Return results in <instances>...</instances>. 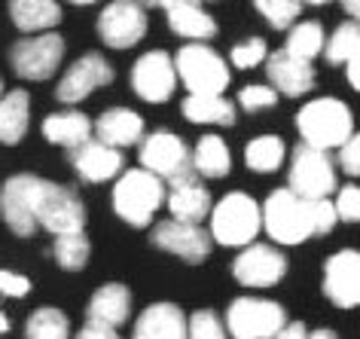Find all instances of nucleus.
I'll use <instances>...</instances> for the list:
<instances>
[{
  "mask_svg": "<svg viewBox=\"0 0 360 339\" xmlns=\"http://www.w3.org/2000/svg\"><path fill=\"white\" fill-rule=\"evenodd\" d=\"M95 141L113 147V150H122V147H131V144H141L143 138V120L131 107H110L104 110L101 117L95 120Z\"/></svg>",
  "mask_w": 360,
  "mask_h": 339,
  "instance_id": "obj_21",
  "label": "nucleus"
},
{
  "mask_svg": "<svg viewBox=\"0 0 360 339\" xmlns=\"http://www.w3.org/2000/svg\"><path fill=\"white\" fill-rule=\"evenodd\" d=\"M266 74H269V83L278 95H287V98H296V95H305L314 89V68L311 61H302L290 56V52L278 49L272 56H266Z\"/></svg>",
  "mask_w": 360,
  "mask_h": 339,
  "instance_id": "obj_19",
  "label": "nucleus"
},
{
  "mask_svg": "<svg viewBox=\"0 0 360 339\" xmlns=\"http://www.w3.org/2000/svg\"><path fill=\"white\" fill-rule=\"evenodd\" d=\"M296 129L302 135V144L336 150L354 135V117L339 98H314L296 113Z\"/></svg>",
  "mask_w": 360,
  "mask_h": 339,
  "instance_id": "obj_3",
  "label": "nucleus"
},
{
  "mask_svg": "<svg viewBox=\"0 0 360 339\" xmlns=\"http://www.w3.org/2000/svg\"><path fill=\"white\" fill-rule=\"evenodd\" d=\"M300 4L305 6V4H311V6H323V4H330V0H300Z\"/></svg>",
  "mask_w": 360,
  "mask_h": 339,
  "instance_id": "obj_50",
  "label": "nucleus"
},
{
  "mask_svg": "<svg viewBox=\"0 0 360 339\" xmlns=\"http://www.w3.org/2000/svg\"><path fill=\"white\" fill-rule=\"evenodd\" d=\"M269 56V49H266V40L263 37H248V40H241L232 46L229 52V61L236 68L241 70H250V68H257V65H263Z\"/></svg>",
  "mask_w": 360,
  "mask_h": 339,
  "instance_id": "obj_37",
  "label": "nucleus"
},
{
  "mask_svg": "<svg viewBox=\"0 0 360 339\" xmlns=\"http://www.w3.org/2000/svg\"><path fill=\"white\" fill-rule=\"evenodd\" d=\"M141 168H147L150 174H156L159 181H184L193 177V159L190 147L184 144V138L174 132H150L147 138H141Z\"/></svg>",
  "mask_w": 360,
  "mask_h": 339,
  "instance_id": "obj_8",
  "label": "nucleus"
},
{
  "mask_svg": "<svg viewBox=\"0 0 360 339\" xmlns=\"http://www.w3.org/2000/svg\"><path fill=\"white\" fill-rule=\"evenodd\" d=\"M287 190L300 199H330V193H336V162L330 150L296 144L287 168Z\"/></svg>",
  "mask_w": 360,
  "mask_h": 339,
  "instance_id": "obj_6",
  "label": "nucleus"
},
{
  "mask_svg": "<svg viewBox=\"0 0 360 339\" xmlns=\"http://www.w3.org/2000/svg\"><path fill=\"white\" fill-rule=\"evenodd\" d=\"M190 159H193L195 177H208V181H220V177H226L229 168H232V156H229L226 141L217 138V135H202L195 150L190 153Z\"/></svg>",
  "mask_w": 360,
  "mask_h": 339,
  "instance_id": "obj_28",
  "label": "nucleus"
},
{
  "mask_svg": "<svg viewBox=\"0 0 360 339\" xmlns=\"http://www.w3.org/2000/svg\"><path fill=\"white\" fill-rule=\"evenodd\" d=\"M70 165H74V172L79 174V181L104 184V181H113L116 174H122L125 159H122V150H113V147L101 144V141L89 138L86 144L70 150Z\"/></svg>",
  "mask_w": 360,
  "mask_h": 339,
  "instance_id": "obj_18",
  "label": "nucleus"
},
{
  "mask_svg": "<svg viewBox=\"0 0 360 339\" xmlns=\"http://www.w3.org/2000/svg\"><path fill=\"white\" fill-rule=\"evenodd\" d=\"M323 28L321 22H296L290 34H287V46L284 52H290V56L302 58V61H311L314 56H321L323 52Z\"/></svg>",
  "mask_w": 360,
  "mask_h": 339,
  "instance_id": "obj_32",
  "label": "nucleus"
},
{
  "mask_svg": "<svg viewBox=\"0 0 360 339\" xmlns=\"http://www.w3.org/2000/svg\"><path fill=\"white\" fill-rule=\"evenodd\" d=\"M339 168L348 177H357L360 174V135H351L345 144L339 147Z\"/></svg>",
  "mask_w": 360,
  "mask_h": 339,
  "instance_id": "obj_41",
  "label": "nucleus"
},
{
  "mask_svg": "<svg viewBox=\"0 0 360 339\" xmlns=\"http://www.w3.org/2000/svg\"><path fill=\"white\" fill-rule=\"evenodd\" d=\"M10 19L28 37L31 34H46L58 28L61 6L58 0H10Z\"/></svg>",
  "mask_w": 360,
  "mask_h": 339,
  "instance_id": "obj_25",
  "label": "nucleus"
},
{
  "mask_svg": "<svg viewBox=\"0 0 360 339\" xmlns=\"http://www.w3.org/2000/svg\"><path fill=\"white\" fill-rule=\"evenodd\" d=\"M284 156H287V150H284V141L278 135H259V138L250 141L248 150H245V162H248L250 172H257V174L278 172L284 162Z\"/></svg>",
  "mask_w": 360,
  "mask_h": 339,
  "instance_id": "obj_30",
  "label": "nucleus"
},
{
  "mask_svg": "<svg viewBox=\"0 0 360 339\" xmlns=\"http://www.w3.org/2000/svg\"><path fill=\"white\" fill-rule=\"evenodd\" d=\"M61 58H65V40H61V34H56V31L22 37V40H15L10 49L13 70L22 79H31V83L49 79L61 68Z\"/></svg>",
  "mask_w": 360,
  "mask_h": 339,
  "instance_id": "obj_9",
  "label": "nucleus"
},
{
  "mask_svg": "<svg viewBox=\"0 0 360 339\" xmlns=\"http://www.w3.org/2000/svg\"><path fill=\"white\" fill-rule=\"evenodd\" d=\"M131 315V293L125 284H101L86 306L89 324H104V327H122Z\"/></svg>",
  "mask_w": 360,
  "mask_h": 339,
  "instance_id": "obj_23",
  "label": "nucleus"
},
{
  "mask_svg": "<svg viewBox=\"0 0 360 339\" xmlns=\"http://www.w3.org/2000/svg\"><path fill=\"white\" fill-rule=\"evenodd\" d=\"M345 68H348V83H351V89H360V56L345 61Z\"/></svg>",
  "mask_w": 360,
  "mask_h": 339,
  "instance_id": "obj_45",
  "label": "nucleus"
},
{
  "mask_svg": "<svg viewBox=\"0 0 360 339\" xmlns=\"http://www.w3.org/2000/svg\"><path fill=\"white\" fill-rule=\"evenodd\" d=\"M113 83V68L107 65L101 52H86L83 58H77L74 65L65 70L61 83L56 89V98L61 104H79L86 101L95 89Z\"/></svg>",
  "mask_w": 360,
  "mask_h": 339,
  "instance_id": "obj_15",
  "label": "nucleus"
},
{
  "mask_svg": "<svg viewBox=\"0 0 360 339\" xmlns=\"http://www.w3.org/2000/svg\"><path fill=\"white\" fill-rule=\"evenodd\" d=\"M43 177L37 174H13L0 186V214L15 236L28 238L37 233V205H40Z\"/></svg>",
  "mask_w": 360,
  "mask_h": 339,
  "instance_id": "obj_11",
  "label": "nucleus"
},
{
  "mask_svg": "<svg viewBox=\"0 0 360 339\" xmlns=\"http://www.w3.org/2000/svg\"><path fill=\"white\" fill-rule=\"evenodd\" d=\"M150 242L159 251H168L186 263H202L211 254V236L195 223H180V220H162L153 226Z\"/></svg>",
  "mask_w": 360,
  "mask_h": 339,
  "instance_id": "obj_16",
  "label": "nucleus"
},
{
  "mask_svg": "<svg viewBox=\"0 0 360 339\" xmlns=\"http://www.w3.org/2000/svg\"><path fill=\"white\" fill-rule=\"evenodd\" d=\"M0 293H4V297H13V300H25L31 293V281L19 272L0 269Z\"/></svg>",
  "mask_w": 360,
  "mask_h": 339,
  "instance_id": "obj_42",
  "label": "nucleus"
},
{
  "mask_svg": "<svg viewBox=\"0 0 360 339\" xmlns=\"http://www.w3.org/2000/svg\"><path fill=\"white\" fill-rule=\"evenodd\" d=\"M6 330H10V318H6L4 312H0V333H6Z\"/></svg>",
  "mask_w": 360,
  "mask_h": 339,
  "instance_id": "obj_49",
  "label": "nucleus"
},
{
  "mask_svg": "<svg viewBox=\"0 0 360 339\" xmlns=\"http://www.w3.org/2000/svg\"><path fill=\"white\" fill-rule=\"evenodd\" d=\"M223 324L232 339H272L287 324V312L275 300L238 297L229 302Z\"/></svg>",
  "mask_w": 360,
  "mask_h": 339,
  "instance_id": "obj_7",
  "label": "nucleus"
},
{
  "mask_svg": "<svg viewBox=\"0 0 360 339\" xmlns=\"http://www.w3.org/2000/svg\"><path fill=\"white\" fill-rule=\"evenodd\" d=\"M174 74L190 95H223L229 86V65L205 43H186L174 58Z\"/></svg>",
  "mask_w": 360,
  "mask_h": 339,
  "instance_id": "obj_5",
  "label": "nucleus"
},
{
  "mask_svg": "<svg viewBox=\"0 0 360 339\" xmlns=\"http://www.w3.org/2000/svg\"><path fill=\"white\" fill-rule=\"evenodd\" d=\"M184 117L199 126H232L236 122V104L223 95H186L180 104Z\"/></svg>",
  "mask_w": 360,
  "mask_h": 339,
  "instance_id": "obj_29",
  "label": "nucleus"
},
{
  "mask_svg": "<svg viewBox=\"0 0 360 339\" xmlns=\"http://www.w3.org/2000/svg\"><path fill=\"white\" fill-rule=\"evenodd\" d=\"M232 275L245 288H275L287 275V257L275 245L250 242L232 260Z\"/></svg>",
  "mask_w": 360,
  "mask_h": 339,
  "instance_id": "obj_13",
  "label": "nucleus"
},
{
  "mask_svg": "<svg viewBox=\"0 0 360 339\" xmlns=\"http://www.w3.org/2000/svg\"><path fill=\"white\" fill-rule=\"evenodd\" d=\"M238 104H241V110H248V113H257V110H269V107H275L278 104V92L272 86H245L238 92Z\"/></svg>",
  "mask_w": 360,
  "mask_h": 339,
  "instance_id": "obj_38",
  "label": "nucleus"
},
{
  "mask_svg": "<svg viewBox=\"0 0 360 339\" xmlns=\"http://www.w3.org/2000/svg\"><path fill=\"white\" fill-rule=\"evenodd\" d=\"M336 217L339 220H345V223H357L360 220V190L354 184H345L339 190V196H336Z\"/></svg>",
  "mask_w": 360,
  "mask_h": 339,
  "instance_id": "obj_39",
  "label": "nucleus"
},
{
  "mask_svg": "<svg viewBox=\"0 0 360 339\" xmlns=\"http://www.w3.org/2000/svg\"><path fill=\"white\" fill-rule=\"evenodd\" d=\"M254 6L275 31L293 28L296 19H300V13H302L300 0H254Z\"/></svg>",
  "mask_w": 360,
  "mask_h": 339,
  "instance_id": "obj_35",
  "label": "nucleus"
},
{
  "mask_svg": "<svg viewBox=\"0 0 360 339\" xmlns=\"http://www.w3.org/2000/svg\"><path fill=\"white\" fill-rule=\"evenodd\" d=\"M336 208H333L330 199H311V229L314 236H327L333 226H336Z\"/></svg>",
  "mask_w": 360,
  "mask_h": 339,
  "instance_id": "obj_40",
  "label": "nucleus"
},
{
  "mask_svg": "<svg viewBox=\"0 0 360 339\" xmlns=\"http://www.w3.org/2000/svg\"><path fill=\"white\" fill-rule=\"evenodd\" d=\"M0 95H4V79H0Z\"/></svg>",
  "mask_w": 360,
  "mask_h": 339,
  "instance_id": "obj_52",
  "label": "nucleus"
},
{
  "mask_svg": "<svg viewBox=\"0 0 360 339\" xmlns=\"http://www.w3.org/2000/svg\"><path fill=\"white\" fill-rule=\"evenodd\" d=\"M98 37L110 49H131L147 37V13L138 0H113L98 15Z\"/></svg>",
  "mask_w": 360,
  "mask_h": 339,
  "instance_id": "obj_12",
  "label": "nucleus"
},
{
  "mask_svg": "<svg viewBox=\"0 0 360 339\" xmlns=\"http://www.w3.org/2000/svg\"><path fill=\"white\" fill-rule=\"evenodd\" d=\"M43 138L74 150L92 138V120L83 110H58L43 120Z\"/></svg>",
  "mask_w": 360,
  "mask_h": 339,
  "instance_id": "obj_26",
  "label": "nucleus"
},
{
  "mask_svg": "<svg viewBox=\"0 0 360 339\" xmlns=\"http://www.w3.org/2000/svg\"><path fill=\"white\" fill-rule=\"evenodd\" d=\"M52 254L61 269L68 272H79L92 254V245H89L86 233H74V236H56V245H52Z\"/></svg>",
  "mask_w": 360,
  "mask_h": 339,
  "instance_id": "obj_34",
  "label": "nucleus"
},
{
  "mask_svg": "<svg viewBox=\"0 0 360 339\" xmlns=\"http://www.w3.org/2000/svg\"><path fill=\"white\" fill-rule=\"evenodd\" d=\"M354 56H360V25L351 19V22H342L333 31L330 40H323V58L330 65H345Z\"/></svg>",
  "mask_w": 360,
  "mask_h": 339,
  "instance_id": "obj_33",
  "label": "nucleus"
},
{
  "mask_svg": "<svg viewBox=\"0 0 360 339\" xmlns=\"http://www.w3.org/2000/svg\"><path fill=\"white\" fill-rule=\"evenodd\" d=\"M305 333H309V330H305L302 321H287L272 339H305Z\"/></svg>",
  "mask_w": 360,
  "mask_h": 339,
  "instance_id": "obj_44",
  "label": "nucleus"
},
{
  "mask_svg": "<svg viewBox=\"0 0 360 339\" xmlns=\"http://www.w3.org/2000/svg\"><path fill=\"white\" fill-rule=\"evenodd\" d=\"M186 339H229V333L217 312L199 309L186 318Z\"/></svg>",
  "mask_w": 360,
  "mask_h": 339,
  "instance_id": "obj_36",
  "label": "nucleus"
},
{
  "mask_svg": "<svg viewBox=\"0 0 360 339\" xmlns=\"http://www.w3.org/2000/svg\"><path fill=\"white\" fill-rule=\"evenodd\" d=\"M74 6H89V4H98V0H70Z\"/></svg>",
  "mask_w": 360,
  "mask_h": 339,
  "instance_id": "obj_51",
  "label": "nucleus"
},
{
  "mask_svg": "<svg viewBox=\"0 0 360 339\" xmlns=\"http://www.w3.org/2000/svg\"><path fill=\"white\" fill-rule=\"evenodd\" d=\"M199 4H208V0H199Z\"/></svg>",
  "mask_w": 360,
  "mask_h": 339,
  "instance_id": "obj_53",
  "label": "nucleus"
},
{
  "mask_svg": "<svg viewBox=\"0 0 360 339\" xmlns=\"http://www.w3.org/2000/svg\"><path fill=\"white\" fill-rule=\"evenodd\" d=\"M131 339H186V315L174 302H153L141 312Z\"/></svg>",
  "mask_w": 360,
  "mask_h": 339,
  "instance_id": "obj_22",
  "label": "nucleus"
},
{
  "mask_svg": "<svg viewBox=\"0 0 360 339\" xmlns=\"http://www.w3.org/2000/svg\"><path fill=\"white\" fill-rule=\"evenodd\" d=\"M131 89L147 104H165L177 89L174 61H171L168 52H162V49L143 52L131 65Z\"/></svg>",
  "mask_w": 360,
  "mask_h": 339,
  "instance_id": "obj_14",
  "label": "nucleus"
},
{
  "mask_svg": "<svg viewBox=\"0 0 360 339\" xmlns=\"http://www.w3.org/2000/svg\"><path fill=\"white\" fill-rule=\"evenodd\" d=\"M168 13V28L177 34V37L184 40H193V43H205L211 37H217V22H214V15L205 10L202 4H195V0H186V4H177L171 6Z\"/></svg>",
  "mask_w": 360,
  "mask_h": 339,
  "instance_id": "obj_24",
  "label": "nucleus"
},
{
  "mask_svg": "<svg viewBox=\"0 0 360 339\" xmlns=\"http://www.w3.org/2000/svg\"><path fill=\"white\" fill-rule=\"evenodd\" d=\"M31 120V98L25 89L0 95V144H19L28 135Z\"/></svg>",
  "mask_w": 360,
  "mask_h": 339,
  "instance_id": "obj_27",
  "label": "nucleus"
},
{
  "mask_svg": "<svg viewBox=\"0 0 360 339\" xmlns=\"http://www.w3.org/2000/svg\"><path fill=\"white\" fill-rule=\"evenodd\" d=\"M211 193L199 177H184V181H174L168 190V211H171V220H180V223H195L202 226V220H208L211 214Z\"/></svg>",
  "mask_w": 360,
  "mask_h": 339,
  "instance_id": "obj_20",
  "label": "nucleus"
},
{
  "mask_svg": "<svg viewBox=\"0 0 360 339\" xmlns=\"http://www.w3.org/2000/svg\"><path fill=\"white\" fill-rule=\"evenodd\" d=\"M305 339H336L333 330H311V333H305Z\"/></svg>",
  "mask_w": 360,
  "mask_h": 339,
  "instance_id": "obj_48",
  "label": "nucleus"
},
{
  "mask_svg": "<svg viewBox=\"0 0 360 339\" xmlns=\"http://www.w3.org/2000/svg\"><path fill=\"white\" fill-rule=\"evenodd\" d=\"M323 293L333 306L354 309L360 302V254L345 248L323 263Z\"/></svg>",
  "mask_w": 360,
  "mask_h": 339,
  "instance_id": "obj_17",
  "label": "nucleus"
},
{
  "mask_svg": "<svg viewBox=\"0 0 360 339\" xmlns=\"http://www.w3.org/2000/svg\"><path fill=\"white\" fill-rule=\"evenodd\" d=\"M259 217H263L266 236L278 245H302L311 229V199H300L287 186L272 190L269 199L259 205Z\"/></svg>",
  "mask_w": 360,
  "mask_h": 339,
  "instance_id": "obj_4",
  "label": "nucleus"
},
{
  "mask_svg": "<svg viewBox=\"0 0 360 339\" xmlns=\"http://www.w3.org/2000/svg\"><path fill=\"white\" fill-rule=\"evenodd\" d=\"M162 205H165V181H159L147 168H129L120 174L113 186V211L129 226H150Z\"/></svg>",
  "mask_w": 360,
  "mask_h": 339,
  "instance_id": "obj_2",
  "label": "nucleus"
},
{
  "mask_svg": "<svg viewBox=\"0 0 360 339\" xmlns=\"http://www.w3.org/2000/svg\"><path fill=\"white\" fill-rule=\"evenodd\" d=\"M342 4V10L348 13V19H357L360 15V0H339Z\"/></svg>",
  "mask_w": 360,
  "mask_h": 339,
  "instance_id": "obj_47",
  "label": "nucleus"
},
{
  "mask_svg": "<svg viewBox=\"0 0 360 339\" xmlns=\"http://www.w3.org/2000/svg\"><path fill=\"white\" fill-rule=\"evenodd\" d=\"M141 6H153V10H171V6H177V4H186V0H138ZM199 4V0H195Z\"/></svg>",
  "mask_w": 360,
  "mask_h": 339,
  "instance_id": "obj_46",
  "label": "nucleus"
},
{
  "mask_svg": "<svg viewBox=\"0 0 360 339\" xmlns=\"http://www.w3.org/2000/svg\"><path fill=\"white\" fill-rule=\"evenodd\" d=\"M25 339H70V321L61 309L43 306L25 324Z\"/></svg>",
  "mask_w": 360,
  "mask_h": 339,
  "instance_id": "obj_31",
  "label": "nucleus"
},
{
  "mask_svg": "<svg viewBox=\"0 0 360 339\" xmlns=\"http://www.w3.org/2000/svg\"><path fill=\"white\" fill-rule=\"evenodd\" d=\"M37 226L49 229L52 236H74L86 229V205L74 186H61L56 181H43Z\"/></svg>",
  "mask_w": 360,
  "mask_h": 339,
  "instance_id": "obj_10",
  "label": "nucleus"
},
{
  "mask_svg": "<svg viewBox=\"0 0 360 339\" xmlns=\"http://www.w3.org/2000/svg\"><path fill=\"white\" fill-rule=\"evenodd\" d=\"M77 339H120V333H116L113 327H104V324H89L77 333Z\"/></svg>",
  "mask_w": 360,
  "mask_h": 339,
  "instance_id": "obj_43",
  "label": "nucleus"
},
{
  "mask_svg": "<svg viewBox=\"0 0 360 339\" xmlns=\"http://www.w3.org/2000/svg\"><path fill=\"white\" fill-rule=\"evenodd\" d=\"M211 242L223 248H245L257 242L259 229H263V217H259V202L254 196L232 190L217 205H211Z\"/></svg>",
  "mask_w": 360,
  "mask_h": 339,
  "instance_id": "obj_1",
  "label": "nucleus"
}]
</instances>
